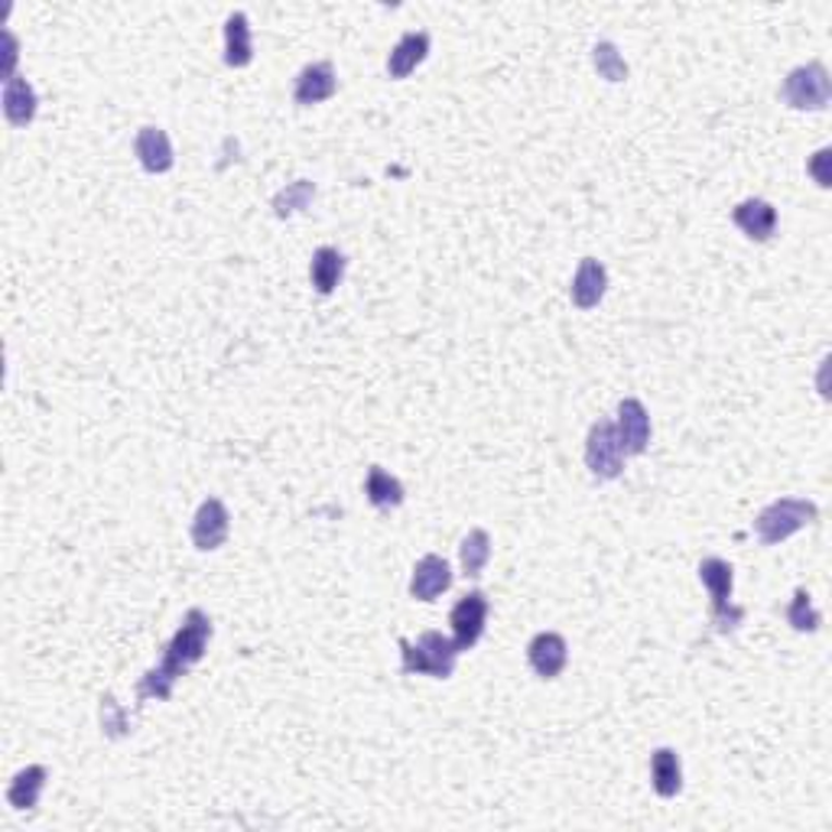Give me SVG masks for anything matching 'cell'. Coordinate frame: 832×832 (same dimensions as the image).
<instances>
[{"label": "cell", "instance_id": "obj_1", "mask_svg": "<svg viewBox=\"0 0 832 832\" xmlns=\"http://www.w3.org/2000/svg\"><path fill=\"white\" fill-rule=\"evenodd\" d=\"M209 641H212V618L202 611V608H192L179 631L173 634V641L166 644L163 651V661L146 670L140 677L138 684V699H169L173 696V687L182 674H189L209 651Z\"/></svg>", "mask_w": 832, "mask_h": 832}, {"label": "cell", "instance_id": "obj_2", "mask_svg": "<svg viewBox=\"0 0 832 832\" xmlns=\"http://www.w3.org/2000/svg\"><path fill=\"white\" fill-rule=\"evenodd\" d=\"M401 657H404V674H423L432 680H449L455 670V657L459 647L439 634V631H426L416 638V644H411L407 638H401Z\"/></svg>", "mask_w": 832, "mask_h": 832}, {"label": "cell", "instance_id": "obj_3", "mask_svg": "<svg viewBox=\"0 0 832 832\" xmlns=\"http://www.w3.org/2000/svg\"><path fill=\"white\" fill-rule=\"evenodd\" d=\"M820 518L817 504L813 501H804V498H781L774 504H768L758 521H754V531L761 537L764 547H774V544H784L787 537H794L797 531L810 527L813 521Z\"/></svg>", "mask_w": 832, "mask_h": 832}, {"label": "cell", "instance_id": "obj_4", "mask_svg": "<svg viewBox=\"0 0 832 832\" xmlns=\"http://www.w3.org/2000/svg\"><path fill=\"white\" fill-rule=\"evenodd\" d=\"M732 572H735L732 562H725L718 556H709L699 562V582L705 585V592L712 598V621L722 634L735 631L745 618V611L738 605H732V582H735Z\"/></svg>", "mask_w": 832, "mask_h": 832}, {"label": "cell", "instance_id": "obj_5", "mask_svg": "<svg viewBox=\"0 0 832 832\" xmlns=\"http://www.w3.org/2000/svg\"><path fill=\"white\" fill-rule=\"evenodd\" d=\"M832 98L830 72L823 62H807L797 66L784 85H781V102L794 111H823Z\"/></svg>", "mask_w": 832, "mask_h": 832}, {"label": "cell", "instance_id": "obj_6", "mask_svg": "<svg viewBox=\"0 0 832 832\" xmlns=\"http://www.w3.org/2000/svg\"><path fill=\"white\" fill-rule=\"evenodd\" d=\"M585 465L602 482H611L625 472V452H621V442H618V432H615L611 419L592 423L589 439H585Z\"/></svg>", "mask_w": 832, "mask_h": 832}, {"label": "cell", "instance_id": "obj_7", "mask_svg": "<svg viewBox=\"0 0 832 832\" xmlns=\"http://www.w3.org/2000/svg\"><path fill=\"white\" fill-rule=\"evenodd\" d=\"M449 625H452V644L459 647V654L472 651L482 641L488 625V595L468 592L465 598H459V605L449 615Z\"/></svg>", "mask_w": 832, "mask_h": 832}, {"label": "cell", "instance_id": "obj_8", "mask_svg": "<svg viewBox=\"0 0 832 832\" xmlns=\"http://www.w3.org/2000/svg\"><path fill=\"white\" fill-rule=\"evenodd\" d=\"M228 531H231L228 508L218 498H205L199 504L195 518H192V544H195V550H202V554L218 550L228 540Z\"/></svg>", "mask_w": 832, "mask_h": 832}, {"label": "cell", "instance_id": "obj_9", "mask_svg": "<svg viewBox=\"0 0 832 832\" xmlns=\"http://www.w3.org/2000/svg\"><path fill=\"white\" fill-rule=\"evenodd\" d=\"M618 442L625 455H641L651 442V416L638 397H625L618 404V423H615Z\"/></svg>", "mask_w": 832, "mask_h": 832}, {"label": "cell", "instance_id": "obj_10", "mask_svg": "<svg viewBox=\"0 0 832 832\" xmlns=\"http://www.w3.org/2000/svg\"><path fill=\"white\" fill-rule=\"evenodd\" d=\"M338 88V79H335V69L332 62H312L306 66L299 75H296V85H293V102L299 108H309V105H319V102H329Z\"/></svg>", "mask_w": 832, "mask_h": 832}, {"label": "cell", "instance_id": "obj_11", "mask_svg": "<svg viewBox=\"0 0 832 832\" xmlns=\"http://www.w3.org/2000/svg\"><path fill=\"white\" fill-rule=\"evenodd\" d=\"M527 661H531V667H534L537 677L556 680V677L566 670L569 644H566V638L556 634V631H540V634L527 644Z\"/></svg>", "mask_w": 832, "mask_h": 832}, {"label": "cell", "instance_id": "obj_12", "mask_svg": "<svg viewBox=\"0 0 832 832\" xmlns=\"http://www.w3.org/2000/svg\"><path fill=\"white\" fill-rule=\"evenodd\" d=\"M732 222L751 241H771L774 231H777V209L764 199H745L732 209Z\"/></svg>", "mask_w": 832, "mask_h": 832}, {"label": "cell", "instance_id": "obj_13", "mask_svg": "<svg viewBox=\"0 0 832 832\" xmlns=\"http://www.w3.org/2000/svg\"><path fill=\"white\" fill-rule=\"evenodd\" d=\"M449 585H452V569H449V562H445L442 556H423L414 566L411 595H414L416 602H432V598H439Z\"/></svg>", "mask_w": 832, "mask_h": 832}, {"label": "cell", "instance_id": "obj_14", "mask_svg": "<svg viewBox=\"0 0 832 832\" xmlns=\"http://www.w3.org/2000/svg\"><path fill=\"white\" fill-rule=\"evenodd\" d=\"M605 289H608V271L602 261L595 258H585L572 277V286H569V296H572V306L579 309H595L602 299H605Z\"/></svg>", "mask_w": 832, "mask_h": 832}, {"label": "cell", "instance_id": "obj_15", "mask_svg": "<svg viewBox=\"0 0 832 832\" xmlns=\"http://www.w3.org/2000/svg\"><path fill=\"white\" fill-rule=\"evenodd\" d=\"M134 153H138L140 166L146 173H169L176 156H173V143L166 138V131L159 128H140L134 140Z\"/></svg>", "mask_w": 832, "mask_h": 832}, {"label": "cell", "instance_id": "obj_16", "mask_svg": "<svg viewBox=\"0 0 832 832\" xmlns=\"http://www.w3.org/2000/svg\"><path fill=\"white\" fill-rule=\"evenodd\" d=\"M254 59V36H251V23L241 10H235L225 20V62L231 69H245Z\"/></svg>", "mask_w": 832, "mask_h": 832}, {"label": "cell", "instance_id": "obj_17", "mask_svg": "<svg viewBox=\"0 0 832 832\" xmlns=\"http://www.w3.org/2000/svg\"><path fill=\"white\" fill-rule=\"evenodd\" d=\"M36 92L26 79L13 75L3 82V115L13 128H26L36 118Z\"/></svg>", "mask_w": 832, "mask_h": 832}, {"label": "cell", "instance_id": "obj_18", "mask_svg": "<svg viewBox=\"0 0 832 832\" xmlns=\"http://www.w3.org/2000/svg\"><path fill=\"white\" fill-rule=\"evenodd\" d=\"M651 784H654L657 797H664V800H670L684 791V764L674 748H657L651 754Z\"/></svg>", "mask_w": 832, "mask_h": 832}, {"label": "cell", "instance_id": "obj_19", "mask_svg": "<svg viewBox=\"0 0 832 832\" xmlns=\"http://www.w3.org/2000/svg\"><path fill=\"white\" fill-rule=\"evenodd\" d=\"M426 52H429V33H423V29L404 33L397 39V46L391 49V56H388V75L391 79H407L416 66L426 59Z\"/></svg>", "mask_w": 832, "mask_h": 832}, {"label": "cell", "instance_id": "obj_20", "mask_svg": "<svg viewBox=\"0 0 832 832\" xmlns=\"http://www.w3.org/2000/svg\"><path fill=\"white\" fill-rule=\"evenodd\" d=\"M46 777H49V771H46L43 764L23 768L20 774H13V781H10V787H7V804H10L13 810H33V807L39 804V794H43V787H46Z\"/></svg>", "mask_w": 832, "mask_h": 832}, {"label": "cell", "instance_id": "obj_21", "mask_svg": "<svg viewBox=\"0 0 832 832\" xmlns=\"http://www.w3.org/2000/svg\"><path fill=\"white\" fill-rule=\"evenodd\" d=\"M365 495H368V501H371L375 508H381V511L401 508L404 498H407V495H404V485H401L391 472H384L381 465H371V468H368Z\"/></svg>", "mask_w": 832, "mask_h": 832}, {"label": "cell", "instance_id": "obj_22", "mask_svg": "<svg viewBox=\"0 0 832 832\" xmlns=\"http://www.w3.org/2000/svg\"><path fill=\"white\" fill-rule=\"evenodd\" d=\"M309 277H312V286L316 293L329 296L342 277H345V254L338 248H319L312 254V264H309Z\"/></svg>", "mask_w": 832, "mask_h": 832}, {"label": "cell", "instance_id": "obj_23", "mask_svg": "<svg viewBox=\"0 0 832 832\" xmlns=\"http://www.w3.org/2000/svg\"><path fill=\"white\" fill-rule=\"evenodd\" d=\"M488 559H491V537H488V531H482V527L468 531V537H465V540H462V547H459L462 572L475 579V575H482V572H485Z\"/></svg>", "mask_w": 832, "mask_h": 832}, {"label": "cell", "instance_id": "obj_24", "mask_svg": "<svg viewBox=\"0 0 832 832\" xmlns=\"http://www.w3.org/2000/svg\"><path fill=\"white\" fill-rule=\"evenodd\" d=\"M312 199H316V186L309 179H296L274 195V215L277 218H293V215L306 212L312 205Z\"/></svg>", "mask_w": 832, "mask_h": 832}, {"label": "cell", "instance_id": "obj_25", "mask_svg": "<svg viewBox=\"0 0 832 832\" xmlns=\"http://www.w3.org/2000/svg\"><path fill=\"white\" fill-rule=\"evenodd\" d=\"M592 66H595L598 79H605V82H625L628 79V62L621 59L615 43H595Z\"/></svg>", "mask_w": 832, "mask_h": 832}, {"label": "cell", "instance_id": "obj_26", "mask_svg": "<svg viewBox=\"0 0 832 832\" xmlns=\"http://www.w3.org/2000/svg\"><path fill=\"white\" fill-rule=\"evenodd\" d=\"M787 625L794 628V631H817L820 625H823V615L817 611V605H813V598H810V592L807 589H797L794 592V602H791V608H787Z\"/></svg>", "mask_w": 832, "mask_h": 832}, {"label": "cell", "instance_id": "obj_27", "mask_svg": "<svg viewBox=\"0 0 832 832\" xmlns=\"http://www.w3.org/2000/svg\"><path fill=\"white\" fill-rule=\"evenodd\" d=\"M102 728H105V735H108V738H121V735H128V732H131L128 712L118 705V699H115V696H105V699H102Z\"/></svg>", "mask_w": 832, "mask_h": 832}, {"label": "cell", "instance_id": "obj_28", "mask_svg": "<svg viewBox=\"0 0 832 832\" xmlns=\"http://www.w3.org/2000/svg\"><path fill=\"white\" fill-rule=\"evenodd\" d=\"M810 173L817 176V182H820L823 189H830L832 176H830V150H827V146H823V150L810 159Z\"/></svg>", "mask_w": 832, "mask_h": 832}]
</instances>
